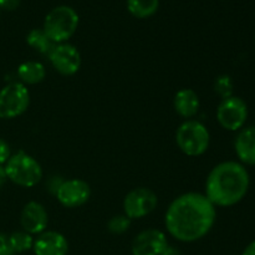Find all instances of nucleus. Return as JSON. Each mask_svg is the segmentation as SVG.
I'll list each match as a JSON object with an SVG mask.
<instances>
[{
  "mask_svg": "<svg viewBox=\"0 0 255 255\" xmlns=\"http://www.w3.org/2000/svg\"><path fill=\"white\" fill-rule=\"evenodd\" d=\"M216 206L204 194L189 192L177 197L164 216V224L173 238L191 243L211 232L216 223Z\"/></svg>",
  "mask_w": 255,
  "mask_h": 255,
  "instance_id": "1",
  "label": "nucleus"
},
{
  "mask_svg": "<svg viewBox=\"0 0 255 255\" xmlns=\"http://www.w3.org/2000/svg\"><path fill=\"white\" fill-rule=\"evenodd\" d=\"M251 177L242 163L226 161L217 164L207 177L204 196L218 207L238 204L247 196Z\"/></svg>",
  "mask_w": 255,
  "mask_h": 255,
  "instance_id": "2",
  "label": "nucleus"
},
{
  "mask_svg": "<svg viewBox=\"0 0 255 255\" xmlns=\"http://www.w3.org/2000/svg\"><path fill=\"white\" fill-rule=\"evenodd\" d=\"M4 168L7 179L25 188L36 186L42 178V168L39 162L22 151L10 156Z\"/></svg>",
  "mask_w": 255,
  "mask_h": 255,
  "instance_id": "3",
  "label": "nucleus"
},
{
  "mask_svg": "<svg viewBox=\"0 0 255 255\" xmlns=\"http://www.w3.org/2000/svg\"><path fill=\"white\" fill-rule=\"evenodd\" d=\"M79 21V14L72 7L61 5L46 15L42 30L55 44H64L76 32Z\"/></svg>",
  "mask_w": 255,
  "mask_h": 255,
  "instance_id": "4",
  "label": "nucleus"
},
{
  "mask_svg": "<svg viewBox=\"0 0 255 255\" xmlns=\"http://www.w3.org/2000/svg\"><path fill=\"white\" fill-rule=\"evenodd\" d=\"M176 142L178 148L189 157L202 156L208 149L211 134L202 122L187 120L177 128Z\"/></svg>",
  "mask_w": 255,
  "mask_h": 255,
  "instance_id": "5",
  "label": "nucleus"
},
{
  "mask_svg": "<svg viewBox=\"0 0 255 255\" xmlns=\"http://www.w3.org/2000/svg\"><path fill=\"white\" fill-rule=\"evenodd\" d=\"M29 105V90L21 82H11L0 90V119L11 120L21 116Z\"/></svg>",
  "mask_w": 255,
  "mask_h": 255,
  "instance_id": "6",
  "label": "nucleus"
},
{
  "mask_svg": "<svg viewBox=\"0 0 255 255\" xmlns=\"http://www.w3.org/2000/svg\"><path fill=\"white\" fill-rule=\"evenodd\" d=\"M248 119V106L238 96L222 100L217 109V120L227 131H241Z\"/></svg>",
  "mask_w": 255,
  "mask_h": 255,
  "instance_id": "7",
  "label": "nucleus"
},
{
  "mask_svg": "<svg viewBox=\"0 0 255 255\" xmlns=\"http://www.w3.org/2000/svg\"><path fill=\"white\" fill-rule=\"evenodd\" d=\"M158 198L152 189L139 187L132 189L124 199L125 216L129 219H141L157 208Z\"/></svg>",
  "mask_w": 255,
  "mask_h": 255,
  "instance_id": "8",
  "label": "nucleus"
},
{
  "mask_svg": "<svg viewBox=\"0 0 255 255\" xmlns=\"http://www.w3.org/2000/svg\"><path fill=\"white\" fill-rule=\"evenodd\" d=\"M49 59L54 69L64 76H72L81 67V55L79 50L70 44H56Z\"/></svg>",
  "mask_w": 255,
  "mask_h": 255,
  "instance_id": "9",
  "label": "nucleus"
},
{
  "mask_svg": "<svg viewBox=\"0 0 255 255\" xmlns=\"http://www.w3.org/2000/svg\"><path fill=\"white\" fill-rule=\"evenodd\" d=\"M57 201L66 208H77L86 203L91 196L89 183L82 179H67L62 181L56 193Z\"/></svg>",
  "mask_w": 255,
  "mask_h": 255,
  "instance_id": "10",
  "label": "nucleus"
},
{
  "mask_svg": "<svg viewBox=\"0 0 255 255\" xmlns=\"http://www.w3.org/2000/svg\"><path fill=\"white\" fill-rule=\"evenodd\" d=\"M168 246L167 237L158 229L141 232L132 243V255H161Z\"/></svg>",
  "mask_w": 255,
  "mask_h": 255,
  "instance_id": "11",
  "label": "nucleus"
},
{
  "mask_svg": "<svg viewBox=\"0 0 255 255\" xmlns=\"http://www.w3.org/2000/svg\"><path fill=\"white\" fill-rule=\"evenodd\" d=\"M20 223L24 231L29 234H41L49 223V214L39 202H29L24 206L20 216Z\"/></svg>",
  "mask_w": 255,
  "mask_h": 255,
  "instance_id": "12",
  "label": "nucleus"
},
{
  "mask_svg": "<svg viewBox=\"0 0 255 255\" xmlns=\"http://www.w3.org/2000/svg\"><path fill=\"white\" fill-rule=\"evenodd\" d=\"M34 253L36 255H66L69 252L67 239L57 232H44L34 241Z\"/></svg>",
  "mask_w": 255,
  "mask_h": 255,
  "instance_id": "13",
  "label": "nucleus"
},
{
  "mask_svg": "<svg viewBox=\"0 0 255 255\" xmlns=\"http://www.w3.org/2000/svg\"><path fill=\"white\" fill-rule=\"evenodd\" d=\"M234 148L243 164L255 166V126L242 128L234 141Z\"/></svg>",
  "mask_w": 255,
  "mask_h": 255,
  "instance_id": "14",
  "label": "nucleus"
},
{
  "mask_svg": "<svg viewBox=\"0 0 255 255\" xmlns=\"http://www.w3.org/2000/svg\"><path fill=\"white\" fill-rule=\"evenodd\" d=\"M173 106L177 114L184 119H192L198 114L199 97L192 89H182L176 94Z\"/></svg>",
  "mask_w": 255,
  "mask_h": 255,
  "instance_id": "15",
  "label": "nucleus"
},
{
  "mask_svg": "<svg viewBox=\"0 0 255 255\" xmlns=\"http://www.w3.org/2000/svg\"><path fill=\"white\" fill-rule=\"evenodd\" d=\"M17 76L21 80V84L36 85L45 79L46 70L41 62L26 61L17 67Z\"/></svg>",
  "mask_w": 255,
  "mask_h": 255,
  "instance_id": "16",
  "label": "nucleus"
},
{
  "mask_svg": "<svg viewBox=\"0 0 255 255\" xmlns=\"http://www.w3.org/2000/svg\"><path fill=\"white\" fill-rule=\"evenodd\" d=\"M26 42L30 47L36 50L37 52L42 55H47L51 52V50L55 47V42L50 39L46 35V32L42 29H32L31 31L27 34Z\"/></svg>",
  "mask_w": 255,
  "mask_h": 255,
  "instance_id": "17",
  "label": "nucleus"
},
{
  "mask_svg": "<svg viewBox=\"0 0 255 255\" xmlns=\"http://www.w3.org/2000/svg\"><path fill=\"white\" fill-rule=\"evenodd\" d=\"M159 0H127V9L138 19H146L157 12Z\"/></svg>",
  "mask_w": 255,
  "mask_h": 255,
  "instance_id": "18",
  "label": "nucleus"
},
{
  "mask_svg": "<svg viewBox=\"0 0 255 255\" xmlns=\"http://www.w3.org/2000/svg\"><path fill=\"white\" fill-rule=\"evenodd\" d=\"M9 239L15 254L24 253V252L29 251V249H31L34 247V238H32L31 234L26 233L25 231L15 232L11 236H9Z\"/></svg>",
  "mask_w": 255,
  "mask_h": 255,
  "instance_id": "19",
  "label": "nucleus"
},
{
  "mask_svg": "<svg viewBox=\"0 0 255 255\" xmlns=\"http://www.w3.org/2000/svg\"><path fill=\"white\" fill-rule=\"evenodd\" d=\"M233 80L229 75H221L214 81V91L222 97V100L233 96Z\"/></svg>",
  "mask_w": 255,
  "mask_h": 255,
  "instance_id": "20",
  "label": "nucleus"
},
{
  "mask_svg": "<svg viewBox=\"0 0 255 255\" xmlns=\"http://www.w3.org/2000/svg\"><path fill=\"white\" fill-rule=\"evenodd\" d=\"M129 226H131V219L125 214H121V216H115L110 219L107 223V229L112 234H124L125 232L128 231Z\"/></svg>",
  "mask_w": 255,
  "mask_h": 255,
  "instance_id": "21",
  "label": "nucleus"
},
{
  "mask_svg": "<svg viewBox=\"0 0 255 255\" xmlns=\"http://www.w3.org/2000/svg\"><path fill=\"white\" fill-rule=\"evenodd\" d=\"M0 255H15L14 249L10 244L9 236L0 233Z\"/></svg>",
  "mask_w": 255,
  "mask_h": 255,
  "instance_id": "22",
  "label": "nucleus"
},
{
  "mask_svg": "<svg viewBox=\"0 0 255 255\" xmlns=\"http://www.w3.org/2000/svg\"><path fill=\"white\" fill-rule=\"evenodd\" d=\"M10 147L7 144V142H5L4 139L0 138V164L6 163L7 159L10 158Z\"/></svg>",
  "mask_w": 255,
  "mask_h": 255,
  "instance_id": "23",
  "label": "nucleus"
},
{
  "mask_svg": "<svg viewBox=\"0 0 255 255\" xmlns=\"http://www.w3.org/2000/svg\"><path fill=\"white\" fill-rule=\"evenodd\" d=\"M20 5V0H0V7L5 10H15Z\"/></svg>",
  "mask_w": 255,
  "mask_h": 255,
  "instance_id": "24",
  "label": "nucleus"
},
{
  "mask_svg": "<svg viewBox=\"0 0 255 255\" xmlns=\"http://www.w3.org/2000/svg\"><path fill=\"white\" fill-rule=\"evenodd\" d=\"M242 255H255V241H253L252 243H249L248 246H247V248L244 249Z\"/></svg>",
  "mask_w": 255,
  "mask_h": 255,
  "instance_id": "25",
  "label": "nucleus"
},
{
  "mask_svg": "<svg viewBox=\"0 0 255 255\" xmlns=\"http://www.w3.org/2000/svg\"><path fill=\"white\" fill-rule=\"evenodd\" d=\"M161 255H179V252L178 249H176L174 247L167 246L166 249L161 253Z\"/></svg>",
  "mask_w": 255,
  "mask_h": 255,
  "instance_id": "26",
  "label": "nucleus"
},
{
  "mask_svg": "<svg viewBox=\"0 0 255 255\" xmlns=\"http://www.w3.org/2000/svg\"><path fill=\"white\" fill-rule=\"evenodd\" d=\"M6 179H7V177H6V173H5V168L1 166V164H0V188L4 186L5 182H6Z\"/></svg>",
  "mask_w": 255,
  "mask_h": 255,
  "instance_id": "27",
  "label": "nucleus"
}]
</instances>
